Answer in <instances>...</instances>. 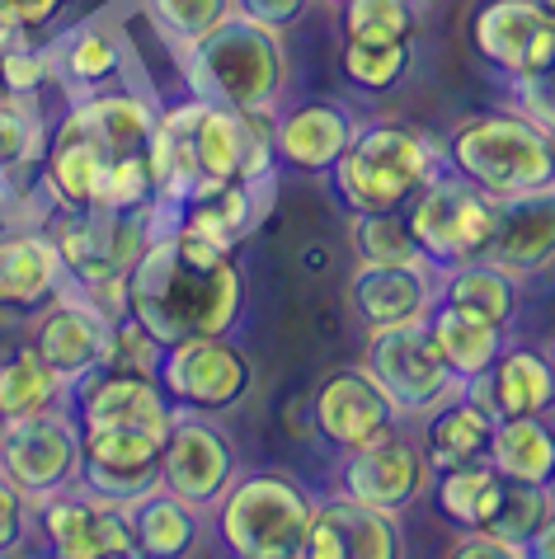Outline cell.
<instances>
[{
  "label": "cell",
  "mask_w": 555,
  "mask_h": 559,
  "mask_svg": "<svg viewBox=\"0 0 555 559\" xmlns=\"http://www.w3.org/2000/svg\"><path fill=\"white\" fill-rule=\"evenodd\" d=\"M245 306V283L231 250L169 226L146 245L128 273V316L142 320L161 344L198 334H231Z\"/></svg>",
  "instance_id": "1"
},
{
  "label": "cell",
  "mask_w": 555,
  "mask_h": 559,
  "mask_svg": "<svg viewBox=\"0 0 555 559\" xmlns=\"http://www.w3.org/2000/svg\"><path fill=\"white\" fill-rule=\"evenodd\" d=\"M161 114L132 90H95L71 104L43 151V189L61 212H95L99 179L118 155L151 151Z\"/></svg>",
  "instance_id": "2"
},
{
  "label": "cell",
  "mask_w": 555,
  "mask_h": 559,
  "mask_svg": "<svg viewBox=\"0 0 555 559\" xmlns=\"http://www.w3.org/2000/svg\"><path fill=\"white\" fill-rule=\"evenodd\" d=\"M184 57L193 95L212 104H231L240 114L273 118L287 95V48L283 34L269 24H255L236 10L212 34H203L189 48H175Z\"/></svg>",
  "instance_id": "3"
},
{
  "label": "cell",
  "mask_w": 555,
  "mask_h": 559,
  "mask_svg": "<svg viewBox=\"0 0 555 559\" xmlns=\"http://www.w3.org/2000/svg\"><path fill=\"white\" fill-rule=\"evenodd\" d=\"M442 160L495 198L555 189V132L528 118L522 108L467 118L447 136Z\"/></svg>",
  "instance_id": "4"
},
{
  "label": "cell",
  "mask_w": 555,
  "mask_h": 559,
  "mask_svg": "<svg viewBox=\"0 0 555 559\" xmlns=\"http://www.w3.org/2000/svg\"><path fill=\"white\" fill-rule=\"evenodd\" d=\"M447 160L434 142L395 122H373L358 128L353 146L339 155L334 193L353 216H373V212H405L410 198L438 175Z\"/></svg>",
  "instance_id": "5"
},
{
  "label": "cell",
  "mask_w": 555,
  "mask_h": 559,
  "mask_svg": "<svg viewBox=\"0 0 555 559\" xmlns=\"http://www.w3.org/2000/svg\"><path fill=\"white\" fill-rule=\"evenodd\" d=\"M495 216H499V198L475 189L471 179H461L457 169H447V165L405 207L410 236L438 273L485 259L489 240H495Z\"/></svg>",
  "instance_id": "6"
},
{
  "label": "cell",
  "mask_w": 555,
  "mask_h": 559,
  "mask_svg": "<svg viewBox=\"0 0 555 559\" xmlns=\"http://www.w3.org/2000/svg\"><path fill=\"white\" fill-rule=\"evenodd\" d=\"M217 508L222 540L236 559H297L316 499L287 475H245Z\"/></svg>",
  "instance_id": "7"
},
{
  "label": "cell",
  "mask_w": 555,
  "mask_h": 559,
  "mask_svg": "<svg viewBox=\"0 0 555 559\" xmlns=\"http://www.w3.org/2000/svg\"><path fill=\"white\" fill-rule=\"evenodd\" d=\"M363 367L387 385L405 418H428L452 395H461V381H457V371L447 367V357L438 353L428 320L391 324V330H367Z\"/></svg>",
  "instance_id": "8"
},
{
  "label": "cell",
  "mask_w": 555,
  "mask_h": 559,
  "mask_svg": "<svg viewBox=\"0 0 555 559\" xmlns=\"http://www.w3.org/2000/svg\"><path fill=\"white\" fill-rule=\"evenodd\" d=\"M85 465V432L67 414H34L0 424V475L10 479L24 499L48 503L52 493L81 485Z\"/></svg>",
  "instance_id": "9"
},
{
  "label": "cell",
  "mask_w": 555,
  "mask_h": 559,
  "mask_svg": "<svg viewBox=\"0 0 555 559\" xmlns=\"http://www.w3.org/2000/svg\"><path fill=\"white\" fill-rule=\"evenodd\" d=\"M161 391L169 395L175 409H193V414H212V409H231L250 395L255 367L231 334H198L184 344H169L161 357Z\"/></svg>",
  "instance_id": "10"
},
{
  "label": "cell",
  "mask_w": 555,
  "mask_h": 559,
  "mask_svg": "<svg viewBox=\"0 0 555 559\" xmlns=\"http://www.w3.org/2000/svg\"><path fill=\"white\" fill-rule=\"evenodd\" d=\"M400 418L405 414H400L391 391L367 367L330 371L311 395V424H316L320 438L339 447V452H363V447L395 438Z\"/></svg>",
  "instance_id": "11"
},
{
  "label": "cell",
  "mask_w": 555,
  "mask_h": 559,
  "mask_svg": "<svg viewBox=\"0 0 555 559\" xmlns=\"http://www.w3.org/2000/svg\"><path fill=\"white\" fill-rule=\"evenodd\" d=\"M471 48L518 85L555 61V24L532 0H485L471 20Z\"/></svg>",
  "instance_id": "12"
},
{
  "label": "cell",
  "mask_w": 555,
  "mask_h": 559,
  "mask_svg": "<svg viewBox=\"0 0 555 559\" xmlns=\"http://www.w3.org/2000/svg\"><path fill=\"white\" fill-rule=\"evenodd\" d=\"M231 485H236V447H231V438L193 409L175 414V428L165 438V489L193 508H212L226 499Z\"/></svg>",
  "instance_id": "13"
},
{
  "label": "cell",
  "mask_w": 555,
  "mask_h": 559,
  "mask_svg": "<svg viewBox=\"0 0 555 559\" xmlns=\"http://www.w3.org/2000/svg\"><path fill=\"white\" fill-rule=\"evenodd\" d=\"M34 348L48 357L67 381H85L109 367L114 357V320L95 310L85 297L61 287L52 306L34 324Z\"/></svg>",
  "instance_id": "14"
},
{
  "label": "cell",
  "mask_w": 555,
  "mask_h": 559,
  "mask_svg": "<svg viewBox=\"0 0 555 559\" xmlns=\"http://www.w3.org/2000/svg\"><path fill=\"white\" fill-rule=\"evenodd\" d=\"M400 526L395 512L363 508L353 499L316 503L311 526L302 536L297 559H400Z\"/></svg>",
  "instance_id": "15"
},
{
  "label": "cell",
  "mask_w": 555,
  "mask_h": 559,
  "mask_svg": "<svg viewBox=\"0 0 555 559\" xmlns=\"http://www.w3.org/2000/svg\"><path fill=\"white\" fill-rule=\"evenodd\" d=\"M438 269L434 263H363L353 273V310L367 330L428 320L438 306Z\"/></svg>",
  "instance_id": "16"
},
{
  "label": "cell",
  "mask_w": 555,
  "mask_h": 559,
  "mask_svg": "<svg viewBox=\"0 0 555 559\" xmlns=\"http://www.w3.org/2000/svg\"><path fill=\"white\" fill-rule=\"evenodd\" d=\"M81 428H142L156 432V438H169L175 405H169L156 377L104 367L81 385Z\"/></svg>",
  "instance_id": "17"
},
{
  "label": "cell",
  "mask_w": 555,
  "mask_h": 559,
  "mask_svg": "<svg viewBox=\"0 0 555 559\" xmlns=\"http://www.w3.org/2000/svg\"><path fill=\"white\" fill-rule=\"evenodd\" d=\"M353 136H358V118H353L344 104H330V99L292 104V108H278L273 114L278 160H287L292 169H306V175L334 169L339 155L353 146Z\"/></svg>",
  "instance_id": "18"
},
{
  "label": "cell",
  "mask_w": 555,
  "mask_h": 559,
  "mask_svg": "<svg viewBox=\"0 0 555 559\" xmlns=\"http://www.w3.org/2000/svg\"><path fill=\"white\" fill-rule=\"evenodd\" d=\"M424 479H428V456H420L400 438L363 447V452H349L344 471H339L344 499L377 508V512H400L424 489Z\"/></svg>",
  "instance_id": "19"
},
{
  "label": "cell",
  "mask_w": 555,
  "mask_h": 559,
  "mask_svg": "<svg viewBox=\"0 0 555 559\" xmlns=\"http://www.w3.org/2000/svg\"><path fill=\"white\" fill-rule=\"evenodd\" d=\"M485 259L513 277L542 273L546 263H555V189L499 198L495 240H489Z\"/></svg>",
  "instance_id": "20"
},
{
  "label": "cell",
  "mask_w": 555,
  "mask_h": 559,
  "mask_svg": "<svg viewBox=\"0 0 555 559\" xmlns=\"http://www.w3.org/2000/svg\"><path fill=\"white\" fill-rule=\"evenodd\" d=\"M67 287V263L52 236L43 230H14L0 236V306L34 310Z\"/></svg>",
  "instance_id": "21"
},
{
  "label": "cell",
  "mask_w": 555,
  "mask_h": 559,
  "mask_svg": "<svg viewBox=\"0 0 555 559\" xmlns=\"http://www.w3.org/2000/svg\"><path fill=\"white\" fill-rule=\"evenodd\" d=\"M264 183H208V189H198L189 203L179 207V226H189L193 236H203L212 245H222V250H236V245L250 236L259 212H264V198H259Z\"/></svg>",
  "instance_id": "22"
},
{
  "label": "cell",
  "mask_w": 555,
  "mask_h": 559,
  "mask_svg": "<svg viewBox=\"0 0 555 559\" xmlns=\"http://www.w3.org/2000/svg\"><path fill=\"white\" fill-rule=\"evenodd\" d=\"M428 330H434V344L447 357V367L457 371V381H471V377L495 371L499 353H504V324L475 316V310H461L452 301L434 306Z\"/></svg>",
  "instance_id": "23"
},
{
  "label": "cell",
  "mask_w": 555,
  "mask_h": 559,
  "mask_svg": "<svg viewBox=\"0 0 555 559\" xmlns=\"http://www.w3.org/2000/svg\"><path fill=\"white\" fill-rule=\"evenodd\" d=\"M52 52V71L67 81L71 90L81 95H95V90H109L122 67H128V48L114 28L104 24H85V28H71L67 38H57Z\"/></svg>",
  "instance_id": "24"
},
{
  "label": "cell",
  "mask_w": 555,
  "mask_h": 559,
  "mask_svg": "<svg viewBox=\"0 0 555 559\" xmlns=\"http://www.w3.org/2000/svg\"><path fill=\"white\" fill-rule=\"evenodd\" d=\"M43 540L52 559H109V536H104V499L85 489L52 493L43 503Z\"/></svg>",
  "instance_id": "25"
},
{
  "label": "cell",
  "mask_w": 555,
  "mask_h": 559,
  "mask_svg": "<svg viewBox=\"0 0 555 559\" xmlns=\"http://www.w3.org/2000/svg\"><path fill=\"white\" fill-rule=\"evenodd\" d=\"M67 377L43 357L34 344L14 348L5 362H0V424H14V418H34V414H52L61 400H67Z\"/></svg>",
  "instance_id": "26"
},
{
  "label": "cell",
  "mask_w": 555,
  "mask_h": 559,
  "mask_svg": "<svg viewBox=\"0 0 555 559\" xmlns=\"http://www.w3.org/2000/svg\"><path fill=\"white\" fill-rule=\"evenodd\" d=\"M495 418L481 414L467 395H452L442 409L428 414V447L424 456L438 471H452L461 461H481L489 456V442H495Z\"/></svg>",
  "instance_id": "27"
},
{
  "label": "cell",
  "mask_w": 555,
  "mask_h": 559,
  "mask_svg": "<svg viewBox=\"0 0 555 559\" xmlns=\"http://www.w3.org/2000/svg\"><path fill=\"white\" fill-rule=\"evenodd\" d=\"M489 461L508 479H528V485H555V432L542 424V414L504 418L489 442Z\"/></svg>",
  "instance_id": "28"
},
{
  "label": "cell",
  "mask_w": 555,
  "mask_h": 559,
  "mask_svg": "<svg viewBox=\"0 0 555 559\" xmlns=\"http://www.w3.org/2000/svg\"><path fill=\"white\" fill-rule=\"evenodd\" d=\"M132 526L142 559H184L198 540V508L184 503L179 493L156 489L132 503Z\"/></svg>",
  "instance_id": "29"
},
{
  "label": "cell",
  "mask_w": 555,
  "mask_h": 559,
  "mask_svg": "<svg viewBox=\"0 0 555 559\" xmlns=\"http://www.w3.org/2000/svg\"><path fill=\"white\" fill-rule=\"evenodd\" d=\"M504 499V475L495 471V461H461L452 471L438 475V508L442 518H452L461 532H485L495 508Z\"/></svg>",
  "instance_id": "30"
},
{
  "label": "cell",
  "mask_w": 555,
  "mask_h": 559,
  "mask_svg": "<svg viewBox=\"0 0 555 559\" xmlns=\"http://www.w3.org/2000/svg\"><path fill=\"white\" fill-rule=\"evenodd\" d=\"M438 301H452L461 310H475V316L508 324L518 316V277L504 273L499 263L475 259L461 263V269H447L438 277Z\"/></svg>",
  "instance_id": "31"
},
{
  "label": "cell",
  "mask_w": 555,
  "mask_h": 559,
  "mask_svg": "<svg viewBox=\"0 0 555 559\" xmlns=\"http://www.w3.org/2000/svg\"><path fill=\"white\" fill-rule=\"evenodd\" d=\"M495 385L508 418L555 409V362L536 348H504L495 362Z\"/></svg>",
  "instance_id": "32"
},
{
  "label": "cell",
  "mask_w": 555,
  "mask_h": 559,
  "mask_svg": "<svg viewBox=\"0 0 555 559\" xmlns=\"http://www.w3.org/2000/svg\"><path fill=\"white\" fill-rule=\"evenodd\" d=\"M414 52L410 43H373V38H344V75L367 95H387L410 75Z\"/></svg>",
  "instance_id": "33"
},
{
  "label": "cell",
  "mask_w": 555,
  "mask_h": 559,
  "mask_svg": "<svg viewBox=\"0 0 555 559\" xmlns=\"http://www.w3.org/2000/svg\"><path fill=\"white\" fill-rule=\"evenodd\" d=\"M339 20H344V38L414 43L420 0H349V5H339Z\"/></svg>",
  "instance_id": "34"
},
{
  "label": "cell",
  "mask_w": 555,
  "mask_h": 559,
  "mask_svg": "<svg viewBox=\"0 0 555 559\" xmlns=\"http://www.w3.org/2000/svg\"><path fill=\"white\" fill-rule=\"evenodd\" d=\"M142 14L161 28L169 48H189L236 14V0H142Z\"/></svg>",
  "instance_id": "35"
},
{
  "label": "cell",
  "mask_w": 555,
  "mask_h": 559,
  "mask_svg": "<svg viewBox=\"0 0 555 559\" xmlns=\"http://www.w3.org/2000/svg\"><path fill=\"white\" fill-rule=\"evenodd\" d=\"M551 489L546 485H528V479H508L504 475V499L495 508L485 532L499 536V540H513V546H528V540L542 532L546 518H551Z\"/></svg>",
  "instance_id": "36"
},
{
  "label": "cell",
  "mask_w": 555,
  "mask_h": 559,
  "mask_svg": "<svg viewBox=\"0 0 555 559\" xmlns=\"http://www.w3.org/2000/svg\"><path fill=\"white\" fill-rule=\"evenodd\" d=\"M353 250H358L363 263H428L410 236L405 212L353 216Z\"/></svg>",
  "instance_id": "37"
},
{
  "label": "cell",
  "mask_w": 555,
  "mask_h": 559,
  "mask_svg": "<svg viewBox=\"0 0 555 559\" xmlns=\"http://www.w3.org/2000/svg\"><path fill=\"white\" fill-rule=\"evenodd\" d=\"M90 465H161L165 438L142 428H81Z\"/></svg>",
  "instance_id": "38"
},
{
  "label": "cell",
  "mask_w": 555,
  "mask_h": 559,
  "mask_svg": "<svg viewBox=\"0 0 555 559\" xmlns=\"http://www.w3.org/2000/svg\"><path fill=\"white\" fill-rule=\"evenodd\" d=\"M81 489L109 503H137L146 493L165 489V461L161 465H81Z\"/></svg>",
  "instance_id": "39"
},
{
  "label": "cell",
  "mask_w": 555,
  "mask_h": 559,
  "mask_svg": "<svg viewBox=\"0 0 555 559\" xmlns=\"http://www.w3.org/2000/svg\"><path fill=\"white\" fill-rule=\"evenodd\" d=\"M38 146H43V136H38L34 114L14 99H0V175L14 179L20 169H28L38 160Z\"/></svg>",
  "instance_id": "40"
},
{
  "label": "cell",
  "mask_w": 555,
  "mask_h": 559,
  "mask_svg": "<svg viewBox=\"0 0 555 559\" xmlns=\"http://www.w3.org/2000/svg\"><path fill=\"white\" fill-rule=\"evenodd\" d=\"M161 357H165V344L146 330L142 320L122 316V320L114 324V357H109V367H114V371H137V377H161Z\"/></svg>",
  "instance_id": "41"
},
{
  "label": "cell",
  "mask_w": 555,
  "mask_h": 559,
  "mask_svg": "<svg viewBox=\"0 0 555 559\" xmlns=\"http://www.w3.org/2000/svg\"><path fill=\"white\" fill-rule=\"evenodd\" d=\"M52 71V52L48 48H10V52H0V85H5V95L14 99H24V95H34V90L48 81Z\"/></svg>",
  "instance_id": "42"
},
{
  "label": "cell",
  "mask_w": 555,
  "mask_h": 559,
  "mask_svg": "<svg viewBox=\"0 0 555 559\" xmlns=\"http://www.w3.org/2000/svg\"><path fill=\"white\" fill-rule=\"evenodd\" d=\"M513 108H522L528 118H536L542 128L555 132V61H551L542 75H532V81H518L513 85Z\"/></svg>",
  "instance_id": "43"
},
{
  "label": "cell",
  "mask_w": 555,
  "mask_h": 559,
  "mask_svg": "<svg viewBox=\"0 0 555 559\" xmlns=\"http://www.w3.org/2000/svg\"><path fill=\"white\" fill-rule=\"evenodd\" d=\"M447 559H532V555H528V546H513V540H499L489 532H467L447 550Z\"/></svg>",
  "instance_id": "44"
},
{
  "label": "cell",
  "mask_w": 555,
  "mask_h": 559,
  "mask_svg": "<svg viewBox=\"0 0 555 559\" xmlns=\"http://www.w3.org/2000/svg\"><path fill=\"white\" fill-rule=\"evenodd\" d=\"M306 5L311 0H236V10L245 14V20H255V24H269V28H292L306 14Z\"/></svg>",
  "instance_id": "45"
},
{
  "label": "cell",
  "mask_w": 555,
  "mask_h": 559,
  "mask_svg": "<svg viewBox=\"0 0 555 559\" xmlns=\"http://www.w3.org/2000/svg\"><path fill=\"white\" fill-rule=\"evenodd\" d=\"M20 536H24V493L0 475V555L20 546Z\"/></svg>",
  "instance_id": "46"
},
{
  "label": "cell",
  "mask_w": 555,
  "mask_h": 559,
  "mask_svg": "<svg viewBox=\"0 0 555 559\" xmlns=\"http://www.w3.org/2000/svg\"><path fill=\"white\" fill-rule=\"evenodd\" d=\"M67 5V0H0V24H24V28H38L57 20V10Z\"/></svg>",
  "instance_id": "47"
},
{
  "label": "cell",
  "mask_w": 555,
  "mask_h": 559,
  "mask_svg": "<svg viewBox=\"0 0 555 559\" xmlns=\"http://www.w3.org/2000/svg\"><path fill=\"white\" fill-rule=\"evenodd\" d=\"M528 555H532V559H555V512L546 518L542 532H536V536L528 540Z\"/></svg>",
  "instance_id": "48"
},
{
  "label": "cell",
  "mask_w": 555,
  "mask_h": 559,
  "mask_svg": "<svg viewBox=\"0 0 555 559\" xmlns=\"http://www.w3.org/2000/svg\"><path fill=\"white\" fill-rule=\"evenodd\" d=\"M532 5H536V10H542V14H546V20L555 24V0H532Z\"/></svg>",
  "instance_id": "49"
},
{
  "label": "cell",
  "mask_w": 555,
  "mask_h": 559,
  "mask_svg": "<svg viewBox=\"0 0 555 559\" xmlns=\"http://www.w3.org/2000/svg\"><path fill=\"white\" fill-rule=\"evenodd\" d=\"M330 5H349V0H330Z\"/></svg>",
  "instance_id": "50"
},
{
  "label": "cell",
  "mask_w": 555,
  "mask_h": 559,
  "mask_svg": "<svg viewBox=\"0 0 555 559\" xmlns=\"http://www.w3.org/2000/svg\"><path fill=\"white\" fill-rule=\"evenodd\" d=\"M551 362H555V353H551Z\"/></svg>",
  "instance_id": "51"
}]
</instances>
